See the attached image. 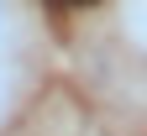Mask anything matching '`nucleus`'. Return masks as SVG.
Masks as SVG:
<instances>
[{"label": "nucleus", "instance_id": "2", "mask_svg": "<svg viewBox=\"0 0 147 136\" xmlns=\"http://www.w3.org/2000/svg\"><path fill=\"white\" fill-rule=\"evenodd\" d=\"M126 31H131L137 42L147 47V5H142V11H126Z\"/></svg>", "mask_w": 147, "mask_h": 136}, {"label": "nucleus", "instance_id": "1", "mask_svg": "<svg viewBox=\"0 0 147 136\" xmlns=\"http://www.w3.org/2000/svg\"><path fill=\"white\" fill-rule=\"evenodd\" d=\"M16 100H21V68H16L11 58H0V126L11 121Z\"/></svg>", "mask_w": 147, "mask_h": 136}, {"label": "nucleus", "instance_id": "3", "mask_svg": "<svg viewBox=\"0 0 147 136\" xmlns=\"http://www.w3.org/2000/svg\"><path fill=\"white\" fill-rule=\"evenodd\" d=\"M16 26H21V21H16V11H11V5H0V52H5V42L16 37Z\"/></svg>", "mask_w": 147, "mask_h": 136}]
</instances>
